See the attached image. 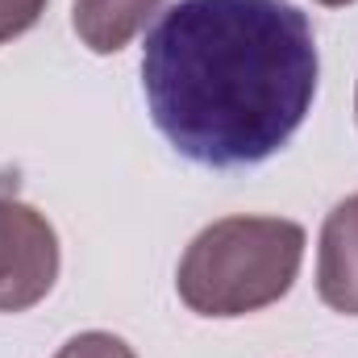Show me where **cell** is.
<instances>
[{
    "label": "cell",
    "mask_w": 358,
    "mask_h": 358,
    "mask_svg": "<svg viewBox=\"0 0 358 358\" xmlns=\"http://www.w3.org/2000/svg\"><path fill=\"white\" fill-rule=\"evenodd\" d=\"M317 4H329V8H342V4H355V0H317Z\"/></svg>",
    "instance_id": "8"
},
{
    "label": "cell",
    "mask_w": 358,
    "mask_h": 358,
    "mask_svg": "<svg viewBox=\"0 0 358 358\" xmlns=\"http://www.w3.org/2000/svg\"><path fill=\"white\" fill-rule=\"evenodd\" d=\"M355 113H358V92H355Z\"/></svg>",
    "instance_id": "9"
},
{
    "label": "cell",
    "mask_w": 358,
    "mask_h": 358,
    "mask_svg": "<svg viewBox=\"0 0 358 358\" xmlns=\"http://www.w3.org/2000/svg\"><path fill=\"white\" fill-rule=\"evenodd\" d=\"M42 13H46V0H0V46L34 29Z\"/></svg>",
    "instance_id": "7"
},
{
    "label": "cell",
    "mask_w": 358,
    "mask_h": 358,
    "mask_svg": "<svg viewBox=\"0 0 358 358\" xmlns=\"http://www.w3.org/2000/svg\"><path fill=\"white\" fill-rule=\"evenodd\" d=\"M317 296L334 313L358 317V192L346 196L321 225Z\"/></svg>",
    "instance_id": "4"
},
{
    "label": "cell",
    "mask_w": 358,
    "mask_h": 358,
    "mask_svg": "<svg viewBox=\"0 0 358 358\" xmlns=\"http://www.w3.org/2000/svg\"><path fill=\"white\" fill-rule=\"evenodd\" d=\"M167 0H76L71 25L92 55H117Z\"/></svg>",
    "instance_id": "5"
},
{
    "label": "cell",
    "mask_w": 358,
    "mask_h": 358,
    "mask_svg": "<svg viewBox=\"0 0 358 358\" xmlns=\"http://www.w3.org/2000/svg\"><path fill=\"white\" fill-rule=\"evenodd\" d=\"M55 358H138L117 334L92 329V334H76Z\"/></svg>",
    "instance_id": "6"
},
{
    "label": "cell",
    "mask_w": 358,
    "mask_h": 358,
    "mask_svg": "<svg viewBox=\"0 0 358 358\" xmlns=\"http://www.w3.org/2000/svg\"><path fill=\"white\" fill-rule=\"evenodd\" d=\"M304 229L283 217H221L204 225L176 271L179 300L200 317H246L283 300L300 275Z\"/></svg>",
    "instance_id": "2"
},
{
    "label": "cell",
    "mask_w": 358,
    "mask_h": 358,
    "mask_svg": "<svg viewBox=\"0 0 358 358\" xmlns=\"http://www.w3.org/2000/svg\"><path fill=\"white\" fill-rule=\"evenodd\" d=\"M59 279V234L25 200L0 196V313H25Z\"/></svg>",
    "instance_id": "3"
},
{
    "label": "cell",
    "mask_w": 358,
    "mask_h": 358,
    "mask_svg": "<svg viewBox=\"0 0 358 358\" xmlns=\"http://www.w3.org/2000/svg\"><path fill=\"white\" fill-rule=\"evenodd\" d=\"M321 76L308 13L287 0H179L142 46L159 134L200 167H255L304 125Z\"/></svg>",
    "instance_id": "1"
}]
</instances>
